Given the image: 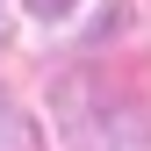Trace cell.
<instances>
[{"label":"cell","mask_w":151,"mask_h":151,"mask_svg":"<svg viewBox=\"0 0 151 151\" xmlns=\"http://www.w3.org/2000/svg\"><path fill=\"white\" fill-rule=\"evenodd\" d=\"M29 14H43V22H58V14H72V0H29Z\"/></svg>","instance_id":"1"},{"label":"cell","mask_w":151,"mask_h":151,"mask_svg":"<svg viewBox=\"0 0 151 151\" xmlns=\"http://www.w3.org/2000/svg\"><path fill=\"white\" fill-rule=\"evenodd\" d=\"M7 129H14V115H7V101H0V144H7Z\"/></svg>","instance_id":"2"}]
</instances>
